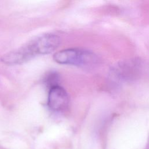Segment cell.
Returning <instances> with one entry per match:
<instances>
[{"label":"cell","mask_w":149,"mask_h":149,"mask_svg":"<svg viewBox=\"0 0 149 149\" xmlns=\"http://www.w3.org/2000/svg\"><path fill=\"white\" fill-rule=\"evenodd\" d=\"M35 55L31 50L28 43L20 48L4 55L1 60L8 65L21 64L31 59Z\"/></svg>","instance_id":"5"},{"label":"cell","mask_w":149,"mask_h":149,"mask_svg":"<svg viewBox=\"0 0 149 149\" xmlns=\"http://www.w3.org/2000/svg\"><path fill=\"white\" fill-rule=\"evenodd\" d=\"M59 81V77L58 76V74L56 73H49L45 77V82L48 87L50 88L51 87L59 85L58 84Z\"/></svg>","instance_id":"6"},{"label":"cell","mask_w":149,"mask_h":149,"mask_svg":"<svg viewBox=\"0 0 149 149\" xmlns=\"http://www.w3.org/2000/svg\"><path fill=\"white\" fill-rule=\"evenodd\" d=\"M53 58L54 61L64 65L78 66H87L95 62L96 58L93 53L79 48H68L56 52Z\"/></svg>","instance_id":"1"},{"label":"cell","mask_w":149,"mask_h":149,"mask_svg":"<svg viewBox=\"0 0 149 149\" xmlns=\"http://www.w3.org/2000/svg\"><path fill=\"white\" fill-rule=\"evenodd\" d=\"M69 103V97L66 90L56 85L49 88L48 96V106L54 111L65 109Z\"/></svg>","instance_id":"3"},{"label":"cell","mask_w":149,"mask_h":149,"mask_svg":"<svg viewBox=\"0 0 149 149\" xmlns=\"http://www.w3.org/2000/svg\"><path fill=\"white\" fill-rule=\"evenodd\" d=\"M60 37L53 34H45L28 42L32 51L36 55L48 54L54 51L60 45Z\"/></svg>","instance_id":"2"},{"label":"cell","mask_w":149,"mask_h":149,"mask_svg":"<svg viewBox=\"0 0 149 149\" xmlns=\"http://www.w3.org/2000/svg\"><path fill=\"white\" fill-rule=\"evenodd\" d=\"M137 62L127 61L116 65L112 69V73L115 77L122 80H130L136 77L140 71Z\"/></svg>","instance_id":"4"}]
</instances>
